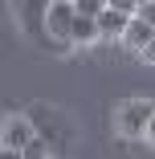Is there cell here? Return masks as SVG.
I'll return each instance as SVG.
<instances>
[{
	"instance_id": "obj_10",
	"label": "cell",
	"mask_w": 155,
	"mask_h": 159,
	"mask_svg": "<svg viewBox=\"0 0 155 159\" xmlns=\"http://www.w3.org/2000/svg\"><path fill=\"white\" fill-rule=\"evenodd\" d=\"M143 139H147V143H151V147H155V118H151V122H147V135H143Z\"/></svg>"
},
{
	"instance_id": "obj_3",
	"label": "cell",
	"mask_w": 155,
	"mask_h": 159,
	"mask_svg": "<svg viewBox=\"0 0 155 159\" xmlns=\"http://www.w3.org/2000/svg\"><path fill=\"white\" fill-rule=\"evenodd\" d=\"M33 139H37V126H33L29 114H8L4 122H0V147H4V151H16L21 155Z\"/></svg>"
},
{
	"instance_id": "obj_5",
	"label": "cell",
	"mask_w": 155,
	"mask_h": 159,
	"mask_svg": "<svg viewBox=\"0 0 155 159\" xmlns=\"http://www.w3.org/2000/svg\"><path fill=\"white\" fill-rule=\"evenodd\" d=\"M151 37H155V29H151L143 16H135V20L127 25V37H122V45H127V53H143V49L151 45Z\"/></svg>"
},
{
	"instance_id": "obj_9",
	"label": "cell",
	"mask_w": 155,
	"mask_h": 159,
	"mask_svg": "<svg viewBox=\"0 0 155 159\" xmlns=\"http://www.w3.org/2000/svg\"><path fill=\"white\" fill-rule=\"evenodd\" d=\"M139 57H143V61H147V66H155V37H151V45H147V49H143V53H139Z\"/></svg>"
},
{
	"instance_id": "obj_2",
	"label": "cell",
	"mask_w": 155,
	"mask_h": 159,
	"mask_svg": "<svg viewBox=\"0 0 155 159\" xmlns=\"http://www.w3.org/2000/svg\"><path fill=\"white\" fill-rule=\"evenodd\" d=\"M41 20H45V33L66 49V45H70V29H74V20H78V8H74V0H53V4H45Z\"/></svg>"
},
{
	"instance_id": "obj_4",
	"label": "cell",
	"mask_w": 155,
	"mask_h": 159,
	"mask_svg": "<svg viewBox=\"0 0 155 159\" xmlns=\"http://www.w3.org/2000/svg\"><path fill=\"white\" fill-rule=\"evenodd\" d=\"M131 20H135V16H127V12L110 8V0H106V8H102V16H98V41H122Z\"/></svg>"
},
{
	"instance_id": "obj_1",
	"label": "cell",
	"mask_w": 155,
	"mask_h": 159,
	"mask_svg": "<svg viewBox=\"0 0 155 159\" xmlns=\"http://www.w3.org/2000/svg\"><path fill=\"white\" fill-rule=\"evenodd\" d=\"M151 118H155V102L151 98H127V102H118V110H114V131L122 139H143Z\"/></svg>"
},
{
	"instance_id": "obj_7",
	"label": "cell",
	"mask_w": 155,
	"mask_h": 159,
	"mask_svg": "<svg viewBox=\"0 0 155 159\" xmlns=\"http://www.w3.org/2000/svg\"><path fill=\"white\" fill-rule=\"evenodd\" d=\"M21 159H49V143H45V139L37 135L33 143H29V147L21 151Z\"/></svg>"
},
{
	"instance_id": "obj_6",
	"label": "cell",
	"mask_w": 155,
	"mask_h": 159,
	"mask_svg": "<svg viewBox=\"0 0 155 159\" xmlns=\"http://www.w3.org/2000/svg\"><path fill=\"white\" fill-rule=\"evenodd\" d=\"M94 41H98V20L78 16L74 29H70V45H94Z\"/></svg>"
},
{
	"instance_id": "obj_11",
	"label": "cell",
	"mask_w": 155,
	"mask_h": 159,
	"mask_svg": "<svg viewBox=\"0 0 155 159\" xmlns=\"http://www.w3.org/2000/svg\"><path fill=\"white\" fill-rule=\"evenodd\" d=\"M0 159H21L16 151H4V147H0Z\"/></svg>"
},
{
	"instance_id": "obj_8",
	"label": "cell",
	"mask_w": 155,
	"mask_h": 159,
	"mask_svg": "<svg viewBox=\"0 0 155 159\" xmlns=\"http://www.w3.org/2000/svg\"><path fill=\"white\" fill-rule=\"evenodd\" d=\"M135 16H143V20L155 29V0H139V12H135Z\"/></svg>"
}]
</instances>
